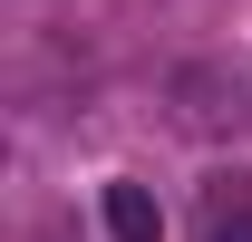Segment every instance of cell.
I'll return each instance as SVG.
<instances>
[{"instance_id": "cell-1", "label": "cell", "mask_w": 252, "mask_h": 242, "mask_svg": "<svg viewBox=\"0 0 252 242\" xmlns=\"http://www.w3.org/2000/svg\"><path fill=\"white\" fill-rule=\"evenodd\" d=\"M107 242H165V213L146 184H107Z\"/></svg>"}, {"instance_id": "cell-2", "label": "cell", "mask_w": 252, "mask_h": 242, "mask_svg": "<svg viewBox=\"0 0 252 242\" xmlns=\"http://www.w3.org/2000/svg\"><path fill=\"white\" fill-rule=\"evenodd\" d=\"M204 242H252V204H223V213H214V233H204Z\"/></svg>"}]
</instances>
